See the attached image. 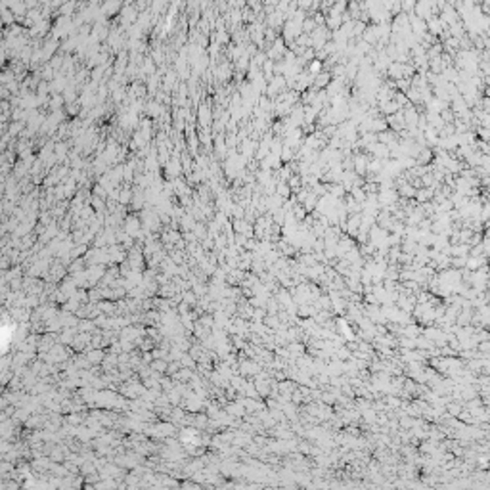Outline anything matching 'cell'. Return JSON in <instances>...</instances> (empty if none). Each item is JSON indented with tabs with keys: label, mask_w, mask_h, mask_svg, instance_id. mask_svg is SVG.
<instances>
[{
	"label": "cell",
	"mask_w": 490,
	"mask_h": 490,
	"mask_svg": "<svg viewBox=\"0 0 490 490\" xmlns=\"http://www.w3.org/2000/svg\"><path fill=\"white\" fill-rule=\"evenodd\" d=\"M100 358H102V353L100 351H94V353L88 354V360H100Z\"/></svg>",
	"instance_id": "obj_1"
}]
</instances>
